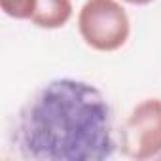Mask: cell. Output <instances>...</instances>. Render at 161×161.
<instances>
[{"mask_svg":"<svg viewBox=\"0 0 161 161\" xmlns=\"http://www.w3.org/2000/svg\"><path fill=\"white\" fill-rule=\"evenodd\" d=\"M114 131L112 104L99 87L59 78L21 106L8 142L29 161H103L119 146Z\"/></svg>","mask_w":161,"mask_h":161,"instance_id":"1","label":"cell"},{"mask_svg":"<svg viewBox=\"0 0 161 161\" xmlns=\"http://www.w3.org/2000/svg\"><path fill=\"white\" fill-rule=\"evenodd\" d=\"M78 31L97 51H118L131 34L125 8L118 0H87L78 14Z\"/></svg>","mask_w":161,"mask_h":161,"instance_id":"2","label":"cell"},{"mask_svg":"<svg viewBox=\"0 0 161 161\" xmlns=\"http://www.w3.org/2000/svg\"><path fill=\"white\" fill-rule=\"evenodd\" d=\"M119 148L125 157L142 161L161 153V99L138 103L121 127Z\"/></svg>","mask_w":161,"mask_h":161,"instance_id":"3","label":"cell"},{"mask_svg":"<svg viewBox=\"0 0 161 161\" xmlns=\"http://www.w3.org/2000/svg\"><path fill=\"white\" fill-rule=\"evenodd\" d=\"M72 17V2L70 0H36V10L31 17V23L55 31L64 27Z\"/></svg>","mask_w":161,"mask_h":161,"instance_id":"4","label":"cell"},{"mask_svg":"<svg viewBox=\"0 0 161 161\" xmlns=\"http://www.w3.org/2000/svg\"><path fill=\"white\" fill-rule=\"evenodd\" d=\"M2 12L12 19H29L36 10V0H0Z\"/></svg>","mask_w":161,"mask_h":161,"instance_id":"5","label":"cell"},{"mask_svg":"<svg viewBox=\"0 0 161 161\" xmlns=\"http://www.w3.org/2000/svg\"><path fill=\"white\" fill-rule=\"evenodd\" d=\"M127 4H135V6H144V4H150L153 0H125Z\"/></svg>","mask_w":161,"mask_h":161,"instance_id":"6","label":"cell"}]
</instances>
